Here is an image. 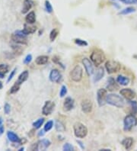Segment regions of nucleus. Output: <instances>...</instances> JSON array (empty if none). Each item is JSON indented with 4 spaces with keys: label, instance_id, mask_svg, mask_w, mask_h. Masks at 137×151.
<instances>
[{
    "label": "nucleus",
    "instance_id": "obj_1",
    "mask_svg": "<svg viewBox=\"0 0 137 151\" xmlns=\"http://www.w3.org/2000/svg\"><path fill=\"white\" fill-rule=\"evenodd\" d=\"M90 59L95 66H99L102 63L104 62L106 57L104 52L100 49H94L91 53Z\"/></svg>",
    "mask_w": 137,
    "mask_h": 151
},
{
    "label": "nucleus",
    "instance_id": "obj_2",
    "mask_svg": "<svg viewBox=\"0 0 137 151\" xmlns=\"http://www.w3.org/2000/svg\"><path fill=\"white\" fill-rule=\"evenodd\" d=\"M107 103L112 106L123 108L124 106V100L120 96L117 94H109L107 96Z\"/></svg>",
    "mask_w": 137,
    "mask_h": 151
},
{
    "label": "nucleus",
    "instance_id": "obj_3",
    "mask_svg": "<svg viewBox=\"0 0 137 151\" xmlns=\"http://www.w3.org/2000/svg\"><path fill=\"white\" fill-rule=\"evenodd\" d=\"M73 130H74V134L76 137L78 138H84L87 136L88 134V129L85 125L80 123V122H76L73 126Z\"/></svg>",
    "mask_w": 137,
    "mask_h": 151
},
{
    "label": "nucleus",
    "instance_id": "obj_4",
    "mask_svg": "<svg viewBox=\"0 0 137 151\" xmlns=\"http://www.w3.org/2000/svg\"><path fill=\"white\" fill-rule=\"evenodd\" d=\"M11 40L19 44L22 45H27V35H25L22 31H16L15 33H13L11 36Z\"/></svg>",
    "mask_w": 137,
    "mask_h": 151
},
{
    "label": "nucleus",
    "instance_id": "obj_5",
    "mask_svg": "<svg viewBox=\"0 0 137 151\" xmlns=\"http://www.w3.org/2000/svg\"><path fill=\"white\" fill-rule=\"evenodd\" d=\"M70 78L74 82H80L82 79L83 76V70L80 65H76L73 67V69L71 70L70 73Z\"/></svg>",
    "mask_w": 137,
    "mask_h": 151
},
{
    "label": "nucleus",
    "instance_id": "obj_6",
    "mask_svg": "<svg viewBox=\"0 0 137 151\" xmlns=\"http://www.w3.org/2000/svg\"><path fill=\"white\" fill-rule=\"evenodd\" d=\"M123 125H124V131H130L133 127H135L137 125L136 118L133 115H128L124 118Z\"/></svg>",
    "mask_w": 137,
    "mask_h": 151
},
{
    "label": "nucleus",
    "instance_id": "obj_7",
    "mask_svg": "<svg viewBox=\"0 0 137 151\" xmlns=\"http://www.w3.org/2000/svg\"><path fill=\"white\" fill-rule=\"evenodd\" d=\"M105 68L108 72L111 74V73H115V72L120 71V68H121V65L117 61L108 60L105 63Z\"/></svg>",
    "mask_w": 137,
    "mask_h": 151
},
{
    "label": "nucleus",
    "instance_id": "obj_8",
    "mask_svg": "<svg viewBox=\"0 0 137 151\" xmlns=\"http://www.w3.org/2000/svg\"><path fill=\"white\" fill-rule=\"evenodd\" d=\"M50 141L47 139H42L34 144L31 147L33 150H46L50 145Z\"/></svg>",
    "mask_w": 137,
    "mask_h": 151
},
{
    "label": "nucleus",
    "instance_id": "obj_9",
    "mask_svg": "<svg viewBox=\"0 0 137 151\" xmlns=\"http://www.w3.org/2000/svg\"><path fill=\"white\" fill-rule=\"evenodd\" d=\"M107 90L105 89H98V92H97V100H98V103L99 105V106H103L105 105V103L107 102Z\"/></svg>",
    "mask_w": 137,
    "mask_h": 151
},
{
    "label": "nucleus",
    "instance_id": "obj_10",
    "mask_svg": "<svg viewBox=\"0 0 137 151\" xmlns=\"http://www.w3.org/2000/svg\"><path fill=\"white\" fill-rule=\"evenodd\" d=\"M55 108V103L52 101H47L46 102L44 105L42 109V113L44 115H50Z\"/></svg>",
    "mask_w": 137,
    "mask_h": 151
},
{
    "label": "nucleus",
    "instance_id": "obj_11",
    "mask_svg": "<svg viewBox=\"0 0 137 151\" xmlns=\"http://www.w3.org/2000/svg\"><path fill=\"white\" fill-rule=\"evenodd\" d=\"M49 77H50V80L53 82L59 83L62 80V75H61L60 72L56 69H53L50 71Z\"/></svg>",
    "mask_w": 137,
    "mask_h": 151
},
{
    "label": "nucleus",
    "instance_id": "obj_12",
    "mask_svg": "<svg viewBox=\"0 0 137 151\" xmlns=\"http://www.w3.org/2000/svg\"><path fill=\"white\" fill-rule=\"evenodd\" d=\"M82 63L84 65V67H85V70L86 71V73L88 76H91L94 72V68H93V66H92V63L89 60L88 58L87 57H85L82 59Z\"/></svg>",
    "mask_w": 137,
    "mask_h": 151
},
{
    "label": "nucleus",
    "instance_id": "obj_13",
    "mask_svg": "<svg viewBox=\"0 0 137 151\" xmlns=\"http://www.w3.org/2000/svg\"><path fill=\"white\" fill-rule=\"evenodd\" d=\"M120 93L123 97L127 99V100H133L136 97V93L134 91H133L131 89H122L120 91Z\"/></svg>",
    "mask_w": 137,
    "mask_h": 151
},
{
    "label": "nucleus",
    "instance_id": "obj_14",
    "mask_svg": "<svg viewBox=\"0 0 137 151\" xmlns=\"http://www.w3.org/2000/svg\"><path fill=\"white\" fill-rule=\"evenodd\" d=\"M81 107H82V111L85 113H90L92 111V102L89 99H84L81 103Z\"/></svg>",
    "mask_w": 137,
    "mask_h": 151
},
{
    "label": "nucleus",
    "instance_id": "obj_15",
    "mask_svg": "<svg viewBox=\"0 0 137 151\" xmlns=\"http://www.w3.org/2000/svg\"><path fill=\"white\" fill-rule=\"evenodd\" d=\"M74 107V100L71 97L65 98L63 102V110L65 111H69L72 110Z\"/></svg>",
    "mask_w": 137,
    "mask_h": 151
},
{
    "label": "nucleus",
    "instance_id": "obj_16",
    "mask_svg": "<svg viewBox=\"0 0 137 151\" xmlns=\"http://www.w3.org/2000/svg\"><path fill=\"white\" fill-rule=\"evenodd\" d=\"M36 30H37L36 27L33 26V25H31V24L26 23V24H25V25H24V29L22 30V32H23L25 35H28L35 33Z\"/></svg>",
    "mask_w": 137,
    "mask_h": 151
},
{
    "label": "nucleus",
    "instance_id": "obj_17",
    "mask_svg": "<svg viewBox=\"0 0 137 151\" xmlns=\"http://www.w3.org/2000/svg\"><path fill=\"white\" fill-rule=\"evenodd\" d=\"M34 5V2L32 0H25L23 2V9L21 12L23 14H26L29 12V10L31 9Z\"/></svg>",
    "mask_w": 137,
    "mask_h": 151
},
{
    "label": "nucleus",
    "instance_id": "obj_18",
    "mask_svg": "<svg viewBox=\"0 0 137 151\" xmlns=\"http://www.w3.org/2000/svg\"><path fill=\"white\" fill-rule=\"evenodd\" d=\"M108 86H107V89L109 91H114V90H117L119 89L117 84L116 83V81L114 78L110 77L108 80Z\"/></svg>",
    "mask_w": 137,
    "mask_h": 151
},
{
    "label": "nucleus",
    "instance_id": "obj_19",
    "mask_svg": "<svg viewBox=\"0 0 137 151\" xmlns=\"http://www.w3.org/2000/svg\"><path fill=\"white\" fill-rule=\"evenodd\" d=\"M28 76H29V72L27 70H25V71H23L20 75H19V76H18V80L15 82L18 85H21L23 82H25L26 80H27V78H28Z\"/></svg>",
    "mask_w": 137,
    "mask_h": 151
},
{
    "label": "nucleus",
    "instance_id": "obj_20",
    "mask_svg": "<svg viewBox=\"0 0 137 151\" xmlns=\"http://www.w3.org/2000/svg\"><path fill=\"white\" fill-rule=\"evenodd\" d=\"M104 68L103 67H98L96 70V72L94 74V82H98L99 80L102 79V77L104 76Z\"/></svg>",
    "mask_w": 137,
    "mask_h": 151
},
{
    "label": "nucleus",
    "instance_id": "obj_21",
    "mask_svg": "<svg viewBox=\"0 0 137 151\" xmlns=\"http://www.w3.org/2000/svg\"><path fill=\"white\" fill-rule=\"evenodd\" d=\"M25 21L31 25L34 24L36 21V15L34 12H31L27 14L25 17Z\"/></svg>",
    "mask_w": 137,
    "mask_h": 151
},
{
    "label": "nucleus",
    "instance_id": "obj_22",
    "mask_svg": "<svg viewBox=\"0 0 137 151\" xmlns=\"http://www.w3.org/2000/svg\"><path fill=\"white\" fill-rule=\"evenodd\" d=\"M49 60V57L45 55H42V56H39L37 57L35 60V63L37 65H44L46 63H47Z\"/></svg>",
    "mask_w": 137,
    "mask_h": 151
},
{
    "label": "nucleus",
    "instance_id": "obj_23",
    "mask_svg": "<svg viewBox=\"0 0 137 151\" xmlns=\"http://www.w3.org/2000/svg\"><path fill=\"white\" fill-rule=\"evenodd\" d=\"M122 144L125 147V149L129 150L133 144V140L132 137H127L122 141Z\"/></svg>",
    "mask_w": 137,
    "mask_h": 151
},
{
    "label": "nucleus",
    "instance_id": "obj_24",
    "mask_svg": "<svg viewBox=\"0 0 137 151\" xmlns=\"http://www.w3.org/2000/svg\"><path fill=\"white\" fill-rule=\"evenodd\" d=\"M7 137L9 138L10 141L13 143H18L20 141V138L18 137V136L12 131H8L7 132Z\"/></svg>",
    "mask_w": 137,
    "mask_h": 151
},
{
    "label": "nucleus",
    "instance_id": "obj_25",
    "mask_svg": "<svg viewBox=\"0 0 137 151\" xmlns=\"http://www.w3.org/2000/svg\"><path fill=\"white\" fill-rule=\"evenodd\" d=\"M117 82H118L120 85L121 86H127L129 84V79L128 77H126V76H121L120 75L117 76Z\"/></svg>",
    "mask_w": 137,
    "mask_h": 151
},
{
    "label": "nucleus",
    "instance_id": "obj_26",
    "mask_svg": "<svg viewBox=\"0 0 137 151\" xmlns=\"http://www.w3.org/2000/svg\"><path fill=\"white\" fill-rule=\"evenodd\" d=\"M55 128L58 132H64L65 131V125L59 121H56L55 124Z\"/></svg>",
    "mask_w": 137,
    "mask_h": 151
},
{
    "label": "nucleus",
    "instance_id": "obj_27",
    "mask_svg": "<svg viewBox=\"0 0 137 151\" xmlns=\"http://www.w3.org/2000/svg\"><path fill=\"white\" fill-rule=\"evenodd\" d=\"M136 12V9H134L133 7H128V8L123 9V10L120 12V14L125 15H128V14H131V13H133V12Z\"/></svg>",
    "mask_w": 137,
    "mask_h": 151
},
{
    "label": "nucleus",
    "instance_id": "obj_28",
    "mask_svg": "<svg viewBox=\"0 0 137 151\" xmlns=\"http://www.w3.org/2000/svg\"><path fill=\"white\" fill-rule=\"evenodd\" d=\"M44 118H39L37 121H36L35 122H34L33 123V127L35 128V129H38V128H40L43 124H44Z\"/></svg>",
    "mask_w": 137,
    "mask_h": 151
},
{
    "label": "nucleus",
    "instance_id": "obj_29",
    "mask_svg": "<svg viewBox=\"0 0 137 151\" xmlns=\"http://www.w3.org/2000/svg\"><path fill=\"white\" fill-rule=\"evenodd\" d=\"M59 35V31L56 29V28H54L51 31L50 34V40L51 41H53L56 38V37Z\"/></svg>",
    "mask_w": 137,
    "mask_h": 151
},
{
    "label": "nucleus",
    "instance_id": "obj_30",
    "mask_svg": "<svg viewBox=\"0 0 137 151\" xmlns=\"http://www.w3.org/2000/svg\"><path fill=\"white\" fill-rule=\"evenodd\" d=\"M74 41H75V43L76 44L80 46V47H86V46H88V44L87 41H84V40H82V39H79V38L75 39Z\"/></svg>",
    "mask_w": 137,
    "mask_h": 151
},
{
    "label": "nucleus",
    "instance_id": "obj_31",
    "mask_svg": "<svg viewBox=\"0 0 137 151\" xmlns=\"http://www.w3.org/2000/svg\"><path fill=\"white\" fill-rule=\"evenodd\" d=\"M20 85H18V84H17L16 82L11 86V88L10 89V90H9V93L10 94H14V93H15V92H17L18 90H19V89H20Z\"/></svg>",
    "mask_w": 137,
    "mask_h": 151
},
{
    "label": "nucleus",
    "instance_id": "obj_32",
    "mask_svg": "<svg viewBox=\"0 0 137 151\" xmlns=\"http://www.w3.org/2000/svg\"><path fill=\"white\" fill-rule=\"evenodd\" d=\"M45 8L46 11L48 12V13H52L53 12V7L50 2V1L48 0H46L45 1Z\"/></svg>",
    "mask_w": 137,
    "mask_h": 151
},
{
    "label": "nucleus",
    "instance_id": "obj_33",
    "mask_svg": "<svg viewBox=\"0 0 137 151\" xmlns=\"http://www.w3.org/2000/svg\"><path fill=\"white\" fill-rule=\"evenodd\" d=\"M53 126V121H49L46 123L45 126H44V131H49L52 129Z\"/></svg>",
    "mask_w": 137,
    "mask_h": 151
},
{
    "label": "nucleus",
    "instance_id": "obj_34",
    "mask_svg": "<svg viewBox=\"0 0 137 151\" xmlns=\"http://www.w3.org/2000/svg\"><path fill=\"white\" fill-rule=\"evenodd\" d=\"M63 150H65V151H73V150H74V147H73V146H72L70 143H65V144H64Z\"/></svg>",
    "mask_w": 137,
    "mask_h": 151
},
{
    "label": "nucleus",
    "instance_id": "obj_35",
    "mask_svg": "<svg viewBox=\"0 0 137 151\" xmlns=\"http://www.w3.org/2000/svg\"><path fill=\"white\" fill-rule=\"evenodd\" d=\"M66 94H67V88H66L65 86H63L61 87L60 92H59V96H60V97L63 98Z\"/></svg>",
    "mask_w": 137,
    "mask_h": 151
},
{
    "label": "nucleus",
    "instance_id": "obj_36",
    "mask_svg": "<svg viewBox=\"0 0 137 151\" xmlns=\"http://www.w3.org/2000/svg\"><path fill=\"white\" fill-rule=\"evenodd\" d=\"M129 103L132 106L133 108V111L134 112V114H136L137 112V102L135 101H132V100H129Z\"/></svg>",
    "mask_w": 137,
    "mask_h": 151
},
{
    "label": "nucleus",
    "instance_id": "obj_37",
    "mask_svg": "<svg viewBox=\"0 0 137 151\" xmlns=\"http://www.w3.org/2000/svg\"><path fill=\"white\" fill-rule=\"evenodd\" d=\"M32 60V55L31 54H27V56L25 57V60H24V63L25 64H28L29 63L31 62Z\"/></svg>",
    "mask_w": 137,
    "mask_h": 151
},
{
    "label": "nucleus",
    "instance_id": "obj_38",
    "mask_svg": "<svg viewBox=\"0 0 137 151\" xmlns=\"http://www.w3.org/2000/svg\"><path fill=\"white\" fill-rule=\"evenodd\" d=\"M10 111H11V106L9 103H6L4 106V111L6 115H9L10 113Z\"/></svg>",
    "mask_w": 137,
    "mask_h": 151
},
{
    "label": "nucleus",
    "instance_id": "obj_39",
    "mask_svg": "<svg viewBox=\"0 0 137 151\" xmlns=\"http://www.w3.org/2000/svg\"><path fill=\"white\" fill-rule=\"evenodd\" d=\"M120 2L125 4H136L137 3V0H120Z\"/></svg>",
    "mask_w": 137,
    "mask_h": 151
},
{
    "label": "nucleus",
    "instance_id": "obj_40",
    "mask_svg": "<svg viewBox=\"0 0 137 151\" xmlns=\"http://www.w3.org/2000/svg\"><path fill=\"white\" fill-rule=\"evenodd\" d=\"M16 70H17V68H15L11 72V74L9 75V78H8V80H7V82H9L11 80V79L13 78V76H15V72H16Z\"/></svg>",
    "mask_w": 137,
    "mask_h": 151
},
{
    "label": "nucleus",
    "instance_id": "obj_41",
    "mask_svg": "<svg viewBox=\"0 0 137 151\" xmlns=\"http://www.w3.org/2000/svg\"><path fill=\"white\" fill-rule=\"evenodd\" d=\"M4 131H5V129H4L3 125H1V126H0V136L4 133Z\"/></svg>",
    "mask_w": 137,
    "mask_h": 151
},
{
    "label": "nucleus",
    "instance_id": "obj_42",
    "mask_svg": "<svg viewBox=\"0 0 137 151\" xmlns=\"http://www.w3.org/2000/svg\"><path fill=\"white\" fill-rule=\"evenodd\" d=\"M44 131H44V130H42V131H40L38 133V136H39V137L43 136V135L44 134Z\"/></svg>",
    "mask_w": 137,
    "mask_h": 151
},
{
    "label": "nucleus",
    "instance_id": "obj_43",
    "mask_svg": "<svg viewBox=\"0 0 137 151\" xmlns=\"http://www.w3.org/2000/svg\"><path fill=\"white\" fill-rule=\"evenodd\" d=\"M77 142H78V143H79V146L82 147V149H84L85 147H84V146L82 145V143L81 142V141H77Z\"/></svg>",
    "mask_w": 137,
    "mask_h": 151
},
{
    "label": "nucleus",
    "instance_id": "obj_44",
    "mask_svg": "<svg viewBox=\"0 0 137 151\" xmlns=\"http://www.w3.org/2000/svg\"><path fill=\"white\" fill-rule=\"evenodd\" d=\"M2 121H2V117H0V126H1V125H2Z\"/></svg>",
    "mask_w": 137,
    "mask_h": 151
},
{
    "label": "nucleus",
    "instance_id": "obj_45",
    "mask_svg": "<svg viewBox=\"0 0 137 151\" xmlns=\"http://www.w3.org/2000/svg\"><path fill=\"white\" fill-rule=\"evenodd\" d=\"M25 150V148L24 147H21V148H20V149H18V151H22Z\"/></svg>",
    "mask_w": 137,
    "mask_h": 151
},
{
    "label": "nucleus",
    "instance_id": "obj_46",
    "mask_svg": "<svg viewBox=\"0 0 137 151\" xmlns=\"http://www.w3.org/2000/svg\"><path fill=\"white\" fill-rule=\"evenodd\" d=\"M2 82L0 81V89H2Z\"/></svg>",
    "mask_w": 137,
    "mask_h": 151
}]
</instances>
